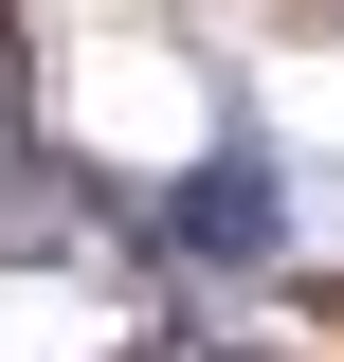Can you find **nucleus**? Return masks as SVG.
Segmentation results:
<instances>
[{"label":"nucleus","instance_id":"nucleus-1","mask_svg":"<svg viewBox=\"0 0 344 362\" xmlns=\"http://www.w3.org/2000/svg\"><path fill=\"white\" fill-rule=\"evenodd\" d=\"M127 254L217 272V290H236V272H290V163H272V127H254V109H217V145L164 181V199H145V235H127Z\"/></svg>","mask_w":344,"mask_h":362}]
</instances>
